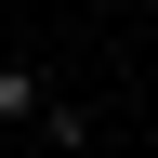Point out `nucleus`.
I'll return each instance as SVG.
<instances>
[{
	"label": "nucleus",
	"mask_w": 158,
	"mask_h": 158,
	"mask_svg": "<svg viewBox=\"0 0 158 158\" xmlns=\"http://www.w3.org/2000/svg\"><path fill=\"white\" fill-rule=\"evenodd\" d=\"M40 106H53V92H40L27 66H0V118H13V132H40Z\"/></svg>",
	"instance_id": "obj_1"
}]
</instances>
